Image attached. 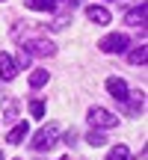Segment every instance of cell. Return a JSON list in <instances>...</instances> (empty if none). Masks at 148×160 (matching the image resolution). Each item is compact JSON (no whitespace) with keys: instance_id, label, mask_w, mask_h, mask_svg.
<instances>
[{"instance_id":"cell-22","label":"cell","mask_w":148,"mask_h":160,"mask_svg":"<svg viewBox=\"0 0 148 160\" xmlns=\"http://www.w3.org/2000/svg\"><path fill=\"white\" fill-rule=\"evenodd\" d=\"M0 160H3V151H0Z\"/></svg>"},{"instance_id":"cell-11","label":"cell","mask_w":148,"mask_h":160,"mask_svg":"<svg viewBox=\"0 0 148 160\" xmlns=\"http://www.w3.org/2000/svg\"><path fill=\"white\" fill-rule=\"evenodd\" d=\"M145 59H148V48L145 45H136L131 53H127V62L131 65H145Z\"/></svg>"},{"instance_id":"cell-17","label":"cell","mask_w":148,"mask_h":160,"mask_svg":"<svg viewBox=\"0 0 148 160\" xmlns=\"http://www.w3.org/2000/svg\"><path fill=\"white\" fill-rule=\"evenodd\" d=\"M30 116L33 119H42L45 116V101H30Z\"/></svg>"},{"instance_id":"cell-24","label":"cell","mask_w":148,"mask_h":160,"mask_svg":"<svg viewBox=\"0 0 148 160\" xmlns=\"http://www.w3.org/2000/svg\"><path fill=\"white\" fill-rule=\"evenodd\" d=\"M0 3H3V0H0Z\"/></svg>"},{"instance_id":"cell-20","label":"cell","mask_w":148,"mask_h":160,"mask_svg":"<svg viewBox=\"0 0 148 160\" xmlns=\"http://www.w3.org/2000/svg\"><path fill=\"white\" fill-rule=\"evenodd\" d=\"M74 139H77V131H68V133H65V145H74Z\"/></svg>"},{"instance_id":"cell-13","label":"cell","mask_w":148,"mask_h":160,"mask_svg":"<svg viewBox=\"0 0 148 160\" xmlns=\"http://www.w3.org/2000/svg\"><path fill=\"white\" fill-rule=\"evenodd\" d=\"M47 77H51V74H47L45 68H36L33 74H30V86H33V89H39V86H45V83H47Z\"/></svg>"},{"instance_id":"cell-14","label":"cell","mask_w":148,"mask_h":160,"mask_svg":"<svg viewBox=\"0 0 148 160\" xmlns=\"http://www.w3.org/2000/svg\"><path fill=\"white\" fill-rule=\"evenodd\" d=\"M86 142H89V145H95V148H98V145H104V133L98 131V128H92V131L86 133Z\"/></svg>"},{"instance_id":"cell-18","label":"cell","mask_w":148,"mask_h":160,"mask_svg":"<svg viewBox=\"0 0 148 160\" xmlns=\"http://www.w3.org/2000/svg\"><path fill=\"white\" fill-rule=\"evenodd\" d=\"M30 62H33V53H30L27 48H21V53H18V65H21V68H27Z\"/></svg>"},{"instance_id":"cell-23","label":"cell","mask_w":148,"mask_h":160,"mask_svg":"<svg viewBox=\"0 0 148 160\" xmlns=\"http://www.w3.org/2000/svg\"><path fill=\"white\" fill-rule=\"evenodd\" d=\"M59 160H65V157H59Z\"/></svg>"},{"instance_id":"cell-9","label":"cell","mask_w":148,"mask_h":160,"mask_svg":"<svg viewBox=\"0 0 148 160\" xmlns=\"http://www.w3.org/2000/svg\"><path fill=\"white\" fill-rule=\"evenodd\" d=\"M86 18H89L92 24H98V27L110 24V12L104 9V6H89V9H86Z\"/></svg>"},{"instance_id":"cell-2","label":"cell","mask_w":148,"mask_h":160,"mask_svg":"<svg viewBox=\"0 0 148 160\" xmlns=\"http://www.w3.org/2000/svg\"><path fill=\"white\" fill-rule=\"evenodd\" d=\"M98 51H104V53H125L127 51V36L125 33H110V36H104V39L98 42Z\"/></svg>"},{"instance_id":"cell-8","label":"cell","mask_w":148,"mask_h":160,"mask_svg":"<svg viewBox=\"0 0 148 160\" xmlns=\"http://www.w3.org/2000/svg\"><path fill=\"white\" fill-rule=\"evenodd\" d=\"M62 0H24L27 9H36V12H57Z\"/></svg>"},{"instance_id":"cell-6","label":"cell","mask_w":148,"mask_h":160,"mask_svg":"<svg viewBox=\"0 0 148 160\" xmlns=\"http://www.w3.org/2000/svg\"><path fill=\"white\" fill-rule=\"evenodd\" d=\"M145 15H148V9H145V3H139V6H133L131 12H127V27H145Z\"/></svg>"},{"instance_id":"cell-1","label":"cell","mask_w":148,"mask_h":160,"mask_svg":"<svg viewBox=\"0 0 148 160\" xmlns=\"http://www.w3.org/2000/svg\"><path fill=\"white\" fill-rule=\"evenodd\" d=\"M57 137H59V125H57V122H51V125H45V128L33 137V148H36V151L53 148V145H57Z\"/></svg>"},{"instance_id":"cell-10","label":"cell","mask_w":148,"mask_h":160,"mask_svg":"<svg viewBox=\"0 0 148 160\" xmlns=\"http://www.w3.org/2000/svg\"><path fill=\"white\" fill-rule=\"evenodd\" d=\"M27 133H30V125H27V122H18V125L12 128L9 133H6V142H12V145H15V142H21Z\"/></svg>"},{"instance_id":"cell-7","label":"cell","mask_w":148,"mask_h":160,"mask_svg":"<svg viewBox=\"0 0 148 160\" xmlns=\"http://www.w3.org/2000/svg\"><path fill=\"white\" fill-rule=\"evenodd\" d=\"M15 74H18L15 59H12L9 53H0V77L3 80H15Z\"/></svg>"},{"instance_id":"cell-4","label":"cell","mask_w":148,"mask_h":160,"mask_svg":"<svg viewBox=\"0 0 148 160\" xmlns=\"http://www.w3.org/2000/svg\"><path fill=\"white\" fill-rule=\"evenodd\" d=\"M107 92H110L119 104H125L127 95H131V92H127V83H125L121 77H107Z\"/></svg>"},{"instance_id":"cell-19","label":"cell","mask_w":148,"mask_h":160,"mask_svg":"<svg viewBox=\"0 0 148 160\" xmlns=\"http://www.w3.org/2000/svg\"><path fill=\"white\" fill-rule=\"evenodd\" d=\"M15 113H18V104L9 101V107H6V119H15Z\"/></svg>"},{"instance_id":"cell-16","label":"cell","mask_w":148,"mask_h":160,"mask_svg":"<svg viewBox=\"0 0 148 160\" xmlns=\"http://www.w3.org/2000/svg\"><path fill=\"white\" fill-rule=\"evenodd\" d=\"M71 24V12H65V15H59L57 21H51V30H65Z\"/></svg>"},{"instance_id":"cell-12","label":"cell","mask_w":148,"mask_h":160,"mask_svg":"<svg viewBox=\"0 0 148 160\" xmlns=\"http://www.w3.org/2000/svg\"><path fill=\"white\" fill-rule=\"evenodd\" d=\"M127 113H139V110H142V104H145V95L142 92H133V95H127Z\"/></svg>"},{"instance_id":"cell-21","label":"cell","mask_w":148,"mask_h":160,"mask_svg":"<svg viewBox=\"0 0 148 160\" xmlns=\"http://www.w3.org/2000/svg\"><path fill=\"white\" fill-rule=\"evenodd\" d=\"M80 3V0H68V6H71V9H74V6H77Z\"/></svg>"},{"instance_id":"cell-3","label":"cell","mask_w":148,"mask_h":160,"mask_svg":"<svg viewBox=\"0 0 148 160\" xmlns=\"http://www.w3.org/2000/svg\"><path fill=\"white\" fill-rule=\"evenodd\" d=\"M89 125L92 128H116L119 119H116L110 110H104V107H92L89 110Z\"/></svg>"},{"instance_id":"cell-15","label":"cell","mask_w":148,"mask_h":160,"mask_svg":"<svg viewBox=\"0 0 148 160\" xmlns=\"http://www.w3.org/2000/svg\"><path fill=\"white\" fill-rule=\"evenodd\" d=\"M107 160H127V145H113V151L107 154Z\"/></svg>"},{"instance_id":"cell-5","label":"cell","mask_w":148,"mask_h":160,"mask_svg":"<svg viewBox=\"0 0 148 160\" xmlns=\"http://www.w3.org/2000/svg\"><path fill=\"white\" fill-rule=\"evenodd\" d=\"M27 51L36 53V57H53V53H57V45L47 42V39H33V42L27 45Z\"/></svg>"}]
</instances>
